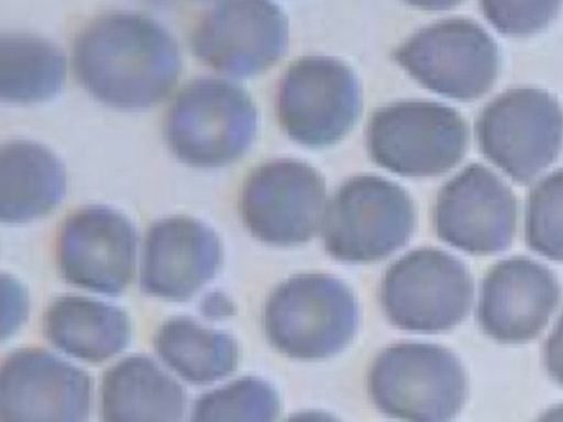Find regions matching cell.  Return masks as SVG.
<instances>
[{"mask_svg": "<svg viewBox=\"0 0 563 422\" xmlns=\"http://www.w3.org/2000/svg\"><path fill=\"white\" fill-rule=\"evenodd\" d=\"M78 81L104 104L143 109L169 96L183 69V56L169 30L153 16L104 13L75 40Z\"/></svg>", "mask_w": 563, "mask_h": 422, "instance_id": "6da1fadb", "label": "cell"}, {"mask_svg": "<svg viewBox=\"0 0 563 422\" xmlns=\"http://www.w3.org/2000/svg\"><path fill=\"white\" fill-rule=\"evenodd\" d=\"M368 398L400 422H456L470 398V378L456 353L424 342L382 349L368 369Z\"/></svg>", "mask_w": 563, "mask_h": 422, "instance_id": "7a4b0ae2", "label": "cell"}, {"mask_svg": "<svg viewBox=\"0 0 563 422\" xmlns=\"http://www.w3.org/2000/svg\"><path fill=\"white\" fill-rule=\"evenodd\" d=\"M358 302L347 284L325 274H302L279 284L265 303L266 338L282 355L321 362L351 346Z\"/></svg>", "mask_w": 563, "mask_h": 422, "instance_id": "3957f363", "label": "cell"}, {"mask_svg": "<svg viewBox=\"0 0 563 422\" xmlns=\"http://www.w3.org/2000/svg\"><path fill=\"white\" fill-rule=\"evenodd\" d=\"M256 106L246 89L219 78H199L177 95L167 112L170 151L194 167H225L255 141Z\"/></svg>", "mask_w": 563, "mask_h": 422, "instance_id": "277c9868", "label": "cell"}, {"mask_svg": "<svg viewBox=\"0 0 563 422\" xmlns=\"http://www.w3.org/2000/svg\"><path fill=\"white\" fill-rule=\"evenodd\" d=\"M380 299L391 325L405 332L438 335L451 332L466 319L473 280L456 257L421 247L391 264L382 282Z\"/></svg>", "mask_w": 563, "mask_h": 422, "instance_id": "5b68a950", "label": "cell"}, {"mask_svg": "<svg viewBox=\"0 0 563 422\" xmlns=\"http://www.w3.org/2000/svg\"><path fill=\"white\" fill-rule=\"evenodd\" d=\"M413 226V201L404 188L361 175L345 181L325 210V249L345 263H372L404 246Z\"/></svg>", "mask_w": 563, "mask_h": 422, "instance_id": "8992f818", "label": "cell"}, {"mask_svg": "<svg viewBox=\"0 0 563 422\" xmlns=\"http://www.w3.org/2000/svg\"><path fill=\"white\" fill-rule=\"evenodd\" d=\"M367 144L374 160L388 170L434 177L463 158L467 127L460 112L440 102H395L372 115Z\"/></svg>", "mask_w": 563, "mask_h": 422, "instance_id": "52a82bcc", "label": "cell"}, {"mask_svg": "<svg viewBox=\"0 0 563 422\" xmlns=\"http://www.w3.org/2000/svg\"><path fill=\"white\" fill-rule=\"evenodd\" d=\"M361 85L347 63L332 56L296 59L283 76L278 114L299 144L328 147L341 141L357 121Z\"/></svg>", "mask_w": 563, "mask_h": 422, "instance_id": "ba28073f", "label": "cell"}, {"mask_svg": "<svg viewBox=\"0 0 563 422\" xmlns=\"http://www.w3.org/2000/svg\"><path fill=\"white\" fill-rule=\"evenodd\" d=\"M476 127L484 154L514 180L530 181L562 148L563 111L542 89H510L484 108Z\"/></svg>", "mask_w": 563, "mask_h": 422, "instance_id": "9c48e42d", "label": "cell"}, {"mask_svg": "<svg viewBox=\"0 0 563 422\" xmlns=\"http://www.w3.org/2000/svg\"><path fill=\"white\" fill-rule=\"evenodd\" d=\"M397 59L427 88L453 99H476L496 81L499 52L473 20L448 19L415 32Z\"/></svg>", "mask_w": 563, "mask_h": 422, "instance_id": "30bf717a", "label": "cell"}, {"mask_svg": "<svg viewBox=\"0 0 563 422\" xmlns=\"http://www.w3.org/2000/svg\"><path fill=\"white\" fill-rule=\"evenodd\" d=\"M93 381L44 348H21L0 369V422H90Z\"/></svg>", "mask_w": 563, "mask_h": 422, "instance_id": "8fae6325", "label": "cell"}, {"mask_svg": "<svg viewBox=\"0 0 563 422\" xmlns=\"http://www.w3.org/2000/svg\"><path fill=\"white\" fill-rule=\"evenodd\" d=\"M325 181L305 162L282 158L246 178L242 213L258 240L291 246L312 240L324 216Z\"/></svg>", "mask_w": 563, "mask_h": 422, "instance_id": "7c38bea8", "label": "cell"}, {"mask_svg": "<svg viewBox=\"0 0 563 422\" xmlns=\"http://www.w3.org/2000/svg\"><path fill=\"white\" fill-rule=\"evenodd\" d=\"M288 43V16L282 7L263 0L216 3L192 35L196 55L233 76L265 71L285 55Z\"/></svg>", "mask_w": 563, "mask_h": 422, "instance_id": "4fadbf2b", "label": "cell"}, {"mask_svg": "<svg viewBox=\"0 0 563 422\" xmlns=\"http://www.w3.org/2000/svg\"><path fill=\"white\" fill-rule=\"evenodd\" d=\"M137 233L120 211L90 207L71 214L58 233L62 276L84 289L118 296L136 266Z\"/></svg>", "mask_w": 563, "mask_h": 422, "instance_id": "5bb4252c", "label": "cell"}, {"mask_svg": "<svg viewBox=\"0 0 563 422\" xmlns=\"http://www.w3.org/2000/svg\"><path fill=\"white\" fill-rule=\"evenodd\" d=\"M559 302L552 270L527 257H510L484 277L477 325L494 342L522 345L543 332Z\"/></svg>", "mask_w": 563, "mask_h": 422, "instance_id": "9a60e30c", "label": "cell"}, {"mask_svg": "<svg viewBox=\"0 0 563 422\" xmlns=\"http://www.w3.org/2000/svg\"><path fill=\"white\" fill-rule=\"evenodd\" d=\"M512 191L483 165H470L448 181L437 201L438 234L471 254L504 249L516 230Z\"/></svg>", "mask_w": 563, "mask_h": 422, "instance_id": "2e32d148", "label": "cell"}, {"mask_svg": "<svg viewBox=\"0 0 563 422\" xmlns=\"http://www.w3.org/2000/svg\"><path fill=\"white\" fill-rule=\"evenodd\" d=\"M222 260L212 227L189 216L166 218L147 234L141 289L159 299L189 300L217 276Z\"/></svg>", "mask_w": 563, "mask_h": 422, "instance_id": "e0dca14e", "label": "cell"}, {"mask_svg": "<svg viewBox=\"0 0 563 422\" xmlns=\"http://www.w3.org/2000/svg\"><path fill=\"white\" fill-rule=\"evenodd\" d=\"M186 414V389L150 356H128L103 375L101 422H184Z\"/></svg>", "mask_w": 563, "mask_h": 422, "instance_id": "ac0fdd59", "label": "cell"}, {"mask_svg": "<svg viewBox=\"0 0 563 422\" xmlns=\"http://www.w3.org/2000/svg\"><path fill=\"white\" fill-rule=\"evenodd\" d=\"M44 330L55 348L95 365L123 353L133 335L128 312L80 296L54 300L45 312Z\"/></svg>", "mask_w": 563, "mask_h": 422, "instance_id": "d6986e66", "label": "cell"}, {"mask_svg": "<svg viewBox=\"0 0 563 422\" xmlns=\"http://www.w3.org/2000/svg\"><path fill=\"white\" fill-rule=\"evenodd\" d=\"M67 174L57 155L32 141H12L0 151V218L27 223L64 200Z\"/></svg>", "mask_w": 563, "mask_h": 422, "instance_id": "ffe728a7", "label": "cell"}, {"mask_svg": "<svg viewBox=\"0 0 563 422\" xmlns=\"http://www.w3.org/2000/svg\"><path fill=\"white\" fill-rule=\"evenodd\" d=\"M154 349L167 368L197 386L222 381L235 371L242 356L235 336L190 316L166 320L154 336Z\"/></svg>", "mask_w": 563, "mask_h": 422, "instance_id": "44dd1931", "label": "cell"}, {"mask_svg": "<svg viewBox=\"0 0 563 422\" xmlns=\"http://www.w3.org/2000/svg\"><path fill=\"white\" fill-rule=\"evenodd\" d=\"M67 78L65 53L34 33L0 36V96L4 101L32 104L55 98Z\"/></svg>", "mask_w": 563, "mask_h": 422, "instance_id": "7402d4cb", "label": "cell"}, {"mask_svg": "<svg viewBox=\"0 0 563 422\" xmlns=\"http://www.w3.org/2000/svg\"><path fill=\"white\" fill-rule=\"evenodd\" d=\"M279 412L276 386L260 376H243L200 396L187 422H278Z\"/></svg>", "mask_w": 563, "mask_h": 422, "instance_id": "603a6c76", "label": "cell"}, {"mask_svg": "<svg viewBox=\"0 0 563 422\" xmlns=\"http://www.w3.org/2000/svg\"><path fill=\"white\" fill-rule=\"evenodd\" d=\"M526 236L537 253L563 260V170L543 178L530 193Z\"/></svg>", "mask_w": 563, "mask_h": 422, "instance_id": "cb8c5ba5", "label": "cell"}, {"mask_svg": "<svg viewBox=\"0 0 563 422\" xmlns=\"http://www.w3.org/2000/svg\"><path fill=\"white\" fill-rule=\"evenodd\" d=\"M487 19L507 35H530L549 25L560 3L556 2H484Z\"/></svg>", "mask_w": 563, "mask_h": 422, "instance_id": "d4e9b609", "label": "cell"}, {"mask_svg": "<svg viewBox=\"0 0 563 422\" xmlns=\"http://www.w3.org/2000/svg\"><path fill=\"white\" fill-rule=\"evenodd\" d=\"M542 365L549 378L563 388V313L543 343Z\"/></svg>", "mask_w": 563, "mask_h": 422, "instance_id": "484cf974", "label": "cell"}, {"mask_svg": "<svg viewBox=\"0 0 563 422\" xmlns=\"http://www.w3.org/2000/svg\"><path fill=\"white\" fill-rule=\"evenodd\" d=\"M200 312L206 319L209 320H223L229 319L235 312L232 300L222 292L209 293L206 299L202 300L200 306Z\"/></svg>", "mask_w": 563, "mask_h": 422, "instance_id": "4316f807", "label": "cell"}, {"mask_svg": "<svg viewBox=\"0 0 563 422\" xmlns=\"http://www.w3.org/2000/svg\"><path fill=\"white\" fill-rule=\"evenodd\" d=\"M285 422H345L339 415L319 409H309V411H299L289 415Z\"/></svg>", "mask_w": 563, "mask_h": 422, "instance_id": "83f0119b", "label": "cell"}, {"mask_svg": "<svg viewBox=\"0 0 563 422\" xmlns=\"http://www.w3.org/2000/svg\"><path fill=\"white\" fill-rule=\"evenodd\" d=\"M533 422H563V402L549 406Z\"/></svg>", "mask_w": 563, "mask_h": 422, "instance_id": "f1b7e54d", "label": "cell"}]
</instances>
